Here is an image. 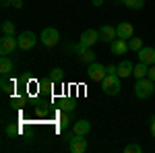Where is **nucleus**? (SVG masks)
Segmentation results:
<instances>
[{
  "label": "nucleus",
  "instance_id": "nucleus-17",
  "mask_svg": "<svg viewBox=\"0 0 155 153\" xmlns=\"http://www.w3.org/2000/svg\"><path fill=\"white\" fill-rule=\"evenodd\" d=\"M71 122H74V120H72V112H64V110H62V116H60V120H58V128L66 130Z\"/></svg>",
  "mask_w": 155,
  "mask_h": 153
},
{
  "label": "nucleus",
  "instance_id": "nucleus-13",
  "mask_svg": "<svg viewBox=\"0 0 155 153\" xmlns=\"http://www.w3.org/2000/svg\"><path fill=\"white\" fill-rule=\"evenodd\" d=\"M132 72H134V64H132L130 60H122V62L118 64V75L122 77V79L132 77Z\"/></svg>",
  "mask_w": 155,
  "mask_h": 153
},
{
  "label": "nucleus",
  "instance_id": "nucleus-11",
  "mask_svg": "<svg viewBox=\"0 0 155 153\" xmlns=\"http://www.w3.org/2000/svg\"><path fill=\"white\" fill-rule=\"evenodd\" d=\"M79 42H83L85 46L93 48L95 46V42H99V29H85L83 33H81V37H79Z\"/></svg>",
  "mask_w": 155,
  "mask_h": 153
},
{
  "label": "nucleus",
  "instance_id": "nucleus-20",
  "mask_svg": "<svg viewBox=\"0 0 155 153\" xmlns=\"http://www.w3.org/2000/svg\"><path fill=\"white\" fill-rule=\"evenodd\" d=\"M128 48H130L132 52H139V50L143 48V39H141V37H134V35H132L130 39H128Z\"/></svg>",
  "mask_w": 155,
  "mask_h": 153
},
{
  "label": "nucleus",
  "instance_id": "nucleus-2",
  "mask_svg": "<svg viewBox=\"0 0 155 153\" xmlns=\"http://www.w3.org/2000/svg\"><path fill=\"white\" fill-rule=\"evenodd\" d=\"M155 91V81H151L149 77H145V79H137L134 83V95L139 97V99H147V97H151Z\"/></svg>",
  "mask_w": 155,
  "mask_h": 153
},
{
  "label": "nucleus",
  "instance_id": "nucleus-5",
  "mask_svg": "<svg viewBox=\"0 0 155 153\" xmlns=\"http://www.w3.org/2000/svg\"><path fill=\"white\" fill-rule=\"evenodd\" d=\"M17 48H19V39H15V35H2V39H0V54L2 56H11Z\"/></svg>",
  "mask_w": 155,
  "mask_h": 153
},
{
  "label": "nucleus",
  "instance_id": "nucleus-16",
  "mask_svg": "<svg viewBox=\"0 0 155 153\" xmlns=\"http://www.w3.org/2000/svg\"><path fill=\"white\" fill-rule=\"evenodd\" d=\"M147 72H149V64L139 62V64H134V72H132V77H134V79H145Z\"/></svg>",
  "mask_w": 155,
  "mask_h": 153
},
{
  "label": "nucleus",
  "instance_id": "nucleus-22",
  "mask_svg": "<svg viewBox=\"0 0 155 153\" xmlns=\"http://www.w3.org/2000/svg\"><path fill=\"white\" fill-rule=\"evenodd\" d=\"M2 35H15V23L12 21H2Z\"/></svg>",
  "mask_w": 155,
  "mask_h": 153
},
{
  "label": "nucleus",
  "instance_id": "nucleus-6",
  "mask_svg": "<svg viewBox=\"0 0 155 153\" xmlns=\"http://www.w3.org/2000/svg\"><path fill=\"white\" fill-rule=\"evenodd\" d=\"M17 39H19V48H21V50H31V48L37 44V35L33 31H23Z\"/></svg>",
  "mask_w": 155,
  "mask_h": 153
},
{
  "label": "nucleus",
  "instance_id": "nucleus-28",
  "mask_svg": "<svg viewBox=\"0 0 155 153\" xmlns=\"http://www.w3.org/2000/svg\"><path fill=\"white\" fill-rule=\"evenodd\" d=\"M11 6L12 8H21L23 6V0H11Z\"/></svg>",
  "mask_w": 155,
  "mask_h": 153
},
{
  "label": "nucleus",
  "instance_id": "nucleus-7",
  "mask_svg": "<svg viewBox=\"0 0 155 153\" xmlns=\"http://www.w3.org/2000/svg\"><path fill=\"white\" fill-rule=\"evenodd\" d=\"M116 37H118L116 27H112V25H101V27H99V42H104V44H112Z\"/></svg>",
  "mask_w": 155,
  "mask_h": 153
},
{
  "label": "nucleus",
  "instance_id": "nucleus-15",
  "mask_svg": "<svg viewBox=\"0 0 155 153\" xmlns=\"http://www.w3.org/2000/svg\"><path fill=\"white\" fill-rule=\"evenodd\" d=\"M12 68H15V66H12V60L8 58V56H2V58H0V72H2V77H8L12 72Z\"/></svg>",
  "mask_w": 155,
  "mask_h": 153
},
{
  "label": "nucleus",
  "instance_id": "nucleus-19",
  "mask_svg": "<svg viewBox=\"0 0 155 153\" xmlns=\"http://www.w3.org/2000/svg\"><path fill=\"white\" fill-rule=\"evenodd\" d=\"M79 62H85V64H91V62H95V54H93V50L89 48L85 54H81V56H79Z\"/></svg>",
  "mask_w": 155,
  "mask_h": 153
},
{
  "label": "nucleus",
  "instance_id": "nucleus-24",
  "mask_svg": "<svg viewBox=\"0 0 155 153\" xmlns=\"http://www.w3.org/2000/svg\"><path fill=\"white\" fill-rule=\"evenodd\" d=\"M87 50H89V46H85L83 42H79V44L74 46V52H77V56H81V54H85Z\"/></svg>",
  "mask_w": 155,
  "mask_h": 153
},
{
  "label": "nucleus",
  "instance_id": "nucleus-23",
  "mask_svg": "<svg viewBox=\"0 0 155 153\" xmlns=\"http://www.w3.org/2000/svg\"><path fill=\"white\" fill-rule=\"evenodd\" d=\"M141 151H143V147L137 145V143H128V145L124 147V153H141Z\"/></svg>",
  "mask_w": 155,
  "mask_h": 153
},
{
  "label": "nucleus",
  "instance_id": "nucleus-12",
  "mask_svg": "<svg viewBox=\"0 0 155 153\" xmlns=\"http://www.w3.org/2000/svg\"><path fill=\"white\" fill-rule=\"evenodd\" d=\"M89 130H91L89 120H74L72 122V135H83V137H87Z\"/></svg>",
  "mask_w": 155,
  "mask_h": 153
},
{
  "label": "nucleus",
  "instance_id": "nucleus-3",
  "mask_svg": "<svg viewBox=\"0 0 155 153\" xmlns=\"http://www.w3.org/2000/svg\"><path fill=\"white\" fill-rule=\"evenodd\" d=\"M106 75H107V66H104L101 62H91L89 68H87V77L93 83H101Z\"/></svg>",
  "mask_w": 155,
  "mask_h": 153
},
{
  "label": "nucleus",
  "instance_id": "nucleus-9",
  "mask_svg": "<svg viewBox=\"0 0 155 153\" xmlns=\"http://www.w3.org/2000/svg\"><path fill=\"white\" fill-rule=\"evenodd\" d=\"M137 54H139V62H145V64H149V66H153V64H155V48L143 46Z\"/></svg>",
  "mask_w": 155,
  "mask_h": 153
},
{
  "label": "nucleus",
  "instance_id": "nucleus-31",
  "mask_svg": "<svg viewBox=\"0 0 155 153\" xmlns=\"http://www.w3.org/2000/svg\"><path fill=\"white\" fill-rule=\"evenodd\" d=\"M104 2H106V0H93V6H101Z\"/></svg>",
  "mask_w": 155,
  "mask_h": 153
},
{
  "label": "nucleus",
  "instance_id": "nucleus-1",
  "mask_svg": "<svg viewBox=\"0 0 155 153\" xmlns=\"http://www.w3.org/2000/svg\"><path fill=\"white\" fill-rule=\"evenodd\" d=\"M120 79H122V77L118 75V66L110 64V66H107V75L104 77V81H101V91L106 95H118L120 89H122Z\"/></svg>",
  "mask_w": 155,
  "mask_h": 153
},
{
  "label": "nucleus",
  "instance_id": "nucleus-4",
  "mask_svg": "<svg viewBox=\"0 0 155 153\" xmlns=\"http://www.w3.org/2000/svg\"><path fill=\"white\" fill-rule=\"evenodd\" d=\"M39 42H41L46 48H54L60 42L58 29H54V27H46V29L41 31V35H39Z\"/></svg>",
  "mask_w": 155,
  "mask_h": 153
},
{
  "label": "nucleus",
  "instance_id": "nucleus-10",
  "mask_svg": "<svg viewBox=\"0 0 155 153\" xmlns=\"http://www.w3.org/2000/svg\"><path fill=\"white\" fill-rule=\"evenodd\" d=\"M110 50H112V54H116V56H124L130 48H128V39H122V37H116L112 44H110Z\"/></svg>",
  "mask_w": 155,
  "mask_h": 153
},
{
  "label": "nucleus",
  "instance_id": "nucleus-29",
  "mask_svg": "<svg viewBox=\"0 0 155 153\" xmlns=\"http://www.w3.org/2000/svg\"><path fill=\"white\" fill-rule=\"evenodd\" d=\"M147 77H149L151 81H155V64H153V66H149V72H147Z\"/></svg>",
  "mask_w": 155,
  "mask_h": 153
},
{
  "label": "nucleus",
  "instance_id": "nucleus-27",
  "mask_svg": "<svg viewBox=\"0 0 155 153\" xmlns=\"http://www.w3.org/2000/svg\"><path fill=\"white\" fill-rule=\"evenodd\" d=\"M21 130H19V126H8L6 128V135H11V137H15V135H19Z\"/></svg>",
  "mask_w": 155,
  "mask_h": 153
},
{
  "label": "nucleus",
  "instance_id": "nucleus-25",
  "mask_svg": "<svg viewBox=\"0 0 155 153\" xmlns=\"http://www.w3.org/2000/svg\"><path fill=\"white\" fill-rule=\"evenodd\" d=\"M2 89H4V93H12L15 85H12V83H8V81H6V77H4V79H2Z\"/></svg>",
  "mask_w": 155,
  "mask_h": 153
},
{
  "label": "nucleus",
  "instance_id": "nucleus-8",
  "mask_svg": "<svg viewBox=\"0 0 155 153\" xmlns=\"http://www.w3.org/2000/svg\"><path fill=\"white\" fill-rule=\"evenodd\" d=\"M68 149L72 153H85L87 151V141L83 135H72V139L68 141Z\"/></svg>",
  "mask_w": 155,
  "mask_h": 153
},
{
  "label": "nucleus",
  "instance_id": "nucleus-21",
  "mask_svg": "<svg viewBox=\"0 0 155 153\" xmlns=\"http://www.w3.org/2000/svg\"><path fill=\"white\" fill-rule=\"evenodd\" d=\"M122 2H124V6H128L132 11H139L145 6V0H122Z\"/></svg>",
  "mask_w": 155,
  "mask_h": 153
},
{
  "label": "nucleus",
  "instance_id": "nucleus-30",
  "mask_svg": "<svg viewBox=\"0 0 155 153\" xmlns=\"http://www.w3.org/2000/svg\"><path fill=\"white\" fill-rule=\"evenodd\" d=\"M149 122H151V137L155 139V116H151V120H149Z\"/></svg>",
  "mask_w": 155,
  "mask_h": 153
},
{
  "label": "nucleus",
  "instance_id": "nucleus-14",
  "mask_svg": "<svg viewBox=\"0 0 155 153\" xmlns=\"http://www.w3.org/2000/svg\"><path fill=\"white\" fill-rule=\"evenodd\" d=\"M116 31H118V37H122V39H130L134 35V27L130 23H120L116 27Z\"/></svg>",
  "mask_w": 155,
  "mask_h": 153
},
{
  "label": "nucleus",
  "instance_id": "nucleus-26",
  "mask_svg": "<svg viewBox=\"0 0 155 153\" xmlns=\"http://www.w3.org/2000/svg\"><path fill=\"white\" fill-rule=\"evenodd\" d=\"M60 108H62L64 112H72V110H74V106H72V101H71V99H64V101L60 104Z\"/></svg>",
  "mask_w": 155,
  "mask_h": 153
},
{
  "label": "nucleus",
  "instance_id": "nucleus-18",
  "mask_svg": "<svg viewBox=\"0 0 155 153\" xmlns=\"http://www.w3.org/2000/svg\"><path fill=\"white\" fill-rule=\"evenodd\" d=\"M50 79H52L54 83H62V81H64V71L58 68V66L52 68V71H50Z\"/></svg>",
  "mask_w": 155,
  "mask_h": 153
}]
</instances>
